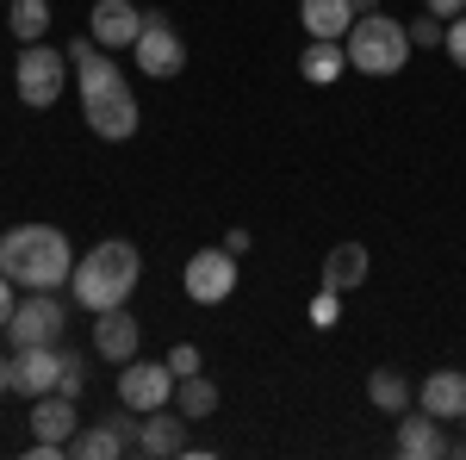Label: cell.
I'll list each match as a JSON object with an SVG mask.
<instances>
[{"mask_svg": "<svg viewBox=\"0 0 466 460\" xmlns=\"http://www.w3.org/2000/svg\"><path fill=\"white\" fill-rule=\"evenodd\" d=\"M13 305H19V292H13V281L0 274V330H6V318H13Z\"/></svg>", "mask_w": 466, "mask_h": 460, "instance_id": "cell-30", "label": "cell"}, {"mask_svg": "<svg viewBox=\"0 0 466 460\" xmlns=\"http://www.w3.org/2000/svg\"><path fill=\"white\" fill-rule=\"evenodd\" d=\"M69 69L81 81V118H87V131L106 138V143L137 138V125H144L137 94H131V81L118 75V63H112L94 37H75L69 44Z\"/></svg>", "mask_w": 466, "mask_h": 460, "instance_id": "cell-1", "label": "cell"}, {"mask_svg": "<svg viewBox=\"0 0 466 460\" xmlns=\"http://www.w3.org/2000/svg\"><path fill=\"white\" fill-rule=\"evenodd\" d=\"M342 50H349V69L386 81V75H398L410 63V26H398L386 13H360L349 26V37H342Z\"/></svg>", "mask_w": 466, "mask_h": 460, "instance_id": "cell-4", "label": "cell"}, {"mask_svg": "<svg viewBox=\"0 0 466 460\" xmlns=\"http://www.w3.org/2000/svg\"><path fill=\"white\" fill-rule=\"evenodd\" d=\"M299 19H305V32L311 37H349L355 26V0H299Z\"/></svg>", "mask_w": 466, "mask_h": 460, "instance_id": "cell-20", "label": "cell"}, {"mask_svg": "<svg viewBox=\"0 0 466 460\" xmlns=\"http://www.w3.org/2000/svg\"><path fill=\"white\" fill-rule=\"evenodd\" d=\"M305 318L318 323V330H336V323H342V292L318 286V299H311V312H305Z\"/></svg>", "mask_w": 466, "mask_h": 460, "instance_id": "cell-25", "label": "cell"}, {"mask_svg": "<svg viewBox=\"0 0 466 460\" xmlns=\"http://www.w3.org/2000/svg\"><path fill=\"white\" fill-rule=\"evenodd\" d=\"M367 404L386 411V417H404V411L417 404V386H410L398 367H373V373H367Z\"/></svg>", "mask_w": 466, "mask_h": 460, "instance_id": "cell-19", "label": "cell"}, {"mask_svg": "<svg viewBox=\"0 0 466 460\" xmlns=\"http://www.w3.org/2000/svg\"><path fill=\"white\" fill-rule=\"evenodd\" d=\"M175 411L187 417V424L212 417V411H218V386L206 380V373H187V380H175Z\"/></svg>", "mask_w": 466, "mask_h": 460, "instance_id": "cell-23", "label": "cell"}, {"mask_svg": "<svg viewBox=\"0 0 466 460\" xmlns=\"http://www.w3.org/2000/svg\"><path fill=\"white\" fill-rule=\"evenodd\" d=\"M63 361H69V349H63V342L13 349L6 380H13V392H19V398H44V392H56V380H63Z\"/></svg>", "mask_w": 466, "mask_h": 460, "instance_id": "cell-10", "label": "cell"}, {"mask_svg": "<svg viewBox=\"0 0 466 460\" xmlns=\"http://www.w3.org/2000/svg\"><path fill=\"white\" fill-rule=\"evenodd\" d=\"M118 404L137 411V417L175 404V367H168V361H144V354L125 361V367H118Z\"/></svg>", "mask_w": 466, "mask_h": 460, "instance_id": "cell-7", "label": "cell"}, {"mask_svg": "<svg viewBox=\"0 0 466 460\" xmlns=\"http://www.w3.org/2000/svg\"><path fill=\"white\" fill-rule=\"evenodd\" d=\"M137 455H156V460L187 455V417H180L175 404H162V411H144V442H137Z\"/></svg>", "mask_w": 466, "mask_h": 460, "instance_id": "cell-16", "label": "cell"}, {"mask_svg": "<svg viewBox=\"0 0 466 460\" xmlns=\"http://www.w3.org/2000/svg\"><path fill=\"white\" fill-rule=\"evenodd\" d=\"M398 455L404 460H435V455H454V442L441 435V417H430L423 404H410L398 417Z\"/></svg>", "mask_w": 466, "mask_h": 460, "instance_id": "cell-13", "label": "cell"}, {"mask_svg": "<svg viewBox=\"0 0 466 460\" xmlns=\"http://www.w3.org/2000/svg\"><path fill=\"white\" fill-rule=\"evenodd\" d=\"M454 455H466V435H461V448H454Z\"/></svg>", "mask_w": 466, "mask_h": 460, "instance_id": "cell-34", "label": "cell"}, {"mask_svg": "<svg viewBox=\"0 0 466 460\" xmlns=\"http://www.w3.org/2000/svg\"><path fill=\"white\" fill-rule=\"evenodd\" d=\"M137 281H144V255H137V243H125V237H106V243H94L81 261H75L69 274V299L81 305V312H118L131 292H137Z\"/></svg>", "mask_w": 466, "mask_h": 460, "instance_id": "cell-3", "label": "cell"}, {"mask_svg": "<svg viewBox=\"0 0 466 460\" xmlns=\"http://www.w3.org/2000/svg\"><path fill=\"white\" fill-rule=\"evenodd\" d=\"M423 13H435V19H461L466 0H423Z\"/></svg>", "mask_w": 466, "mask_h": 460, "instance_id": "cell-29", "label": "cell"}, {"mask_svg": "<svg viewBox=\"0 0 466 460\" xmlns=\"http://www.w3.org/2000/svg\"><path fill=\"white\" fill-rule=\"evenodd\" d=\"M367 268H373L367 243H336L329 255H323L318 286H329V292H355V286H367Z\"/></svg>", "mask_w": 466, "mask_h": 460, "instance_id": "cell-17", "label": "cell"}, {"mask_svg": "<svg viewBox=\"0 0 466 460\" xmlns=\"http://www.w3.org/2000/svg\"><path fill=\"white\" fill-rule=\"evenodd\" d=\"M180 286L193 305H224L237 292V255L230 249H193L187 268H180Z\"/></svg>", "mask_w": 466, "mask_h": 460, "instance_id": "cell-8", "label": "cell"}, {"mask_svg": "<svg viewBox=\"0 0 466 460\" xmlns=\"http://www.w3.org/2000/svg\"><path fill=\"white\" fill-rule=\"evenodd\" d=\"M75 429H81V411H75L69 392H44V398H32V435L37 442H75Z\"/></svg>", "mask_w": 466, "mask_h": 460, "instance_id": "cell-15", "label": "cell"}, {"mask_svg": "<svg viewBox=\"0 0 466 460\" xmlns=\"http://www.w3.org/2000/svg\"><path fill=\"white\" fill-rule=\"evenodd\" d=\"M63 330H69V305L56 292H25L13 305V318H6V342L13 349H37V342H63Z\"/></svg>", "mask_w": 466, "mask_h": 460, "instance_id": "cell-6", "label": "cell"}, {"mask_svg": "<svg viewBox=\"0 0 466 460\" xmlns=\"http://www.w3.org/2000/svg\"><path fill=\"white\" fill-rule=\"evenodd\" d=\"M69 455L75 460H118V455H131V448H125V435H118L112 417H106V424H94V429H75Z\"/></svg>", "mask_w": 466, "mask_h": 460, "instance_id": "cell-22", "label": "cell"}, {"mask_svg": "<svg viewBox=\"0 0 466 460\" xmlns=\"http://www.w3.org/2000/svg\"><path fill=\"white\" fill-rule=\"evenodd\" d=\"M417 404L441 417V424H466V373L461 367H435L430 380L417 386Z\"/></svg>", "mask_w": 466, "mask_h": 460, "instance_id": "cell-14", "label": "cell"}, {"mask_svg": "<svg viewBox=\"0 0 466 460\" xmlns=\"http://www.w3.org/2000/svg\"><path fill=\"white\" fill-rule=\"evenodd\" d=\"M63 81H69V50H50V44H19V63H13V87L25 107H56L63 100Z\"/></svg>", "mask_w": 466, "mask_h": 460, "instance_id": "cell-5", "label": "cell"}, {"mask_svg": "<svg viewBox=\"0 0 466 460\" xmlns=\"http://www.w3.org/2000/svg\"><path fill=\"white\" fill-rule=\"evenodd\" d=\"M75 255L69 237L56 230V224H13L6 237H0V274L13 286H25V292H56V286H69L75 274Z\"/></svg>", "mask_w": 466, "mask_h": 460, "instance_id": "cell-2", "label": "cell"}, {"mask_svg": "<svg viewBox=\"0 0 466 460\" xmlns=\"http://www.w3.org/2000/svg\"><path fill=\"white\" fill-rule=\"evenodd\" d=\"M0 392H13V380H6V354H0Z\"/></svg>", "mask_w": 466, "mask_h": 460, "instance_id": "cell-33", "label": "cell"}, {"mask_svg": "<svg viewBox=\"0 0 466 460\" xmlns=\"http://www.w3.org/2000/svg\"><path fill=\"white\" fill-rule=\"evenodd\" d=\"M355 13H380V0H355Z\"/></svg>", "mask_w": 466, "mask_h": 460, "instance_id": "cell-32", "label": "cell"}, {"mask_svg": "<svg viewBox=\"0 0 466 460\" xmlns=\"http://www.w3.org/2000/svg\"><path fill=\"white\" fill-rule=\"evenodd\" d=\"M441 44H448V19H435V13L410 19V50H441Z\"/></svg>", "mask_w": 466, "mask_h": 460, "instance_id": "cell-24", "label": "cell"}, {"mask_svg": "<svg viewBox=\"0 0 466 460\" xmlns=\"http://www.w3.org/2000/svg\"><path fill=\"white\" fill-rule=\"evenodd\" d=\"M144 6H131V0H94V13H87V37L100 44V50H131L137 37H144Z\"/></svg>", "mask_w": 466, "mask_h": 460, "instance_id": "cell-11", "label": "cell"}, {"mask_svg": "<svg viewBox=\"0 0 466 460\" xmlns=\"http://www.w3.org/2000/svg\"><path fill=\"white\" fill-rule=\"evenodd\" d=\"M137 349H144V323L131 318L125 305H118V312H100V318H94V354H100V361L125 367V361H137Z\"/></svg>", "mask_w": 466, "mask_h": 460, "instance_id": "cell-12", "label": "cell"}, {"mask_svg": "<svg viewBox=\"0 0 466 460\" xmlns=\"http://www.w3.org/2000/svg\"><path fill=\"white\" fill-rule=\"evenodd\" d=\"M6 32H13V44H44L50 0H6Z\"/></svg>", "mask_w": 466, "mask_h": 460, "instance_id": "cell-21", "label": "cell"}, {"mask_svg": "<svg viewBox=\"0 0 466 460\" xmlns=\"http://www.w3.org/2000/svg\"><path fill=\"white\" fill-rule=\"evenodd\" d=\"M441 50L466 69V13H461V19H448V44H441Z\"/></svg>", "mask_w": 466, "mask_h": 460, "instance_id": "cell-28", "label": "cell"}, {"mask_svg": "<svg viewBox=\"0 0 466 460\" xmlns=\"http://www.w3.org/2000/svg\"><path fill=\"white\" fill-rule=\"evenodd\" d=\"M0 13H6V0H0Z\"/></svg>", "mask_w": 466, "mask_h": 460, "instance_id": "cell-35", "label": "cell"}, {"mask_svg": "<svg viewBox=\"0 0 466 460\" xmlns=\"http://www.w3.org/2000/svg\"><path fill=\"white\" fill-rule=\"evenodd\" d=\"M249 243H255L249 230H230V237H224V249H230V255H249Z\"/></svg>", "mask_w": 466, "mask_h": 460, "instance_id": "cell-31", "label": "cell"}, {"mask_svg": "<svg viewBox=\"0 0 466 460\" xmlns=\"http://www.w3.org/2000/svg\"><path fill=\"white\" fill-rule=\"evenodd\" d=\"M168 367H175V380L199 373V349H193V342H175V349H168Z\"/></svg>", "mask_w": 466, "mask_h": 460, "instance_id": "cell-27", "label": "cell"}, {"mask_svg": "<svg viewBox=\"0 0 466 460\" xmlns=\"http://www.w3.org/2000/svg\"><path fill=\"white\" fill-rule=\"evenodd\" d=\"M56 392H69V398H81L87 392V361L69 349V361H63V380H56Z\"/></svg>", "mask_w": 466, "mask_h": 460, "instance_id": "cell-26", "label": "cell"}, {"mask_svg": "<svg viewBox=\"0 0 466 460\" xmlns=\"http://www.w3.org/2000/svg\"><path fill=\"white\" fill-rule=\"evenodd\" d=\"M131 56H137V69L156 75V81H175V75L187 69V44H180V32L168 26V13H149L144 19V37L131 44Z\"/></svg>", "mask_w": 466, "mask_h": 460, "instance_id": "cell-9", "label": "cell"}, {"mask_svg": "<svg viewBox=\"0 0 466 460\" xmlns=\"http://www.w3.org/2000/svg\"><path fill=\"white\" fill-rule=\"evenodd\" d=\"M299 75H305L311 87L342 81V75H349V50H342V37H311V44H305V56H299Z\"/></svg>", "mask_w": 466, "mask_h": 460, "instance_id": "cell-18", "label": "cell"}]
</instances>
